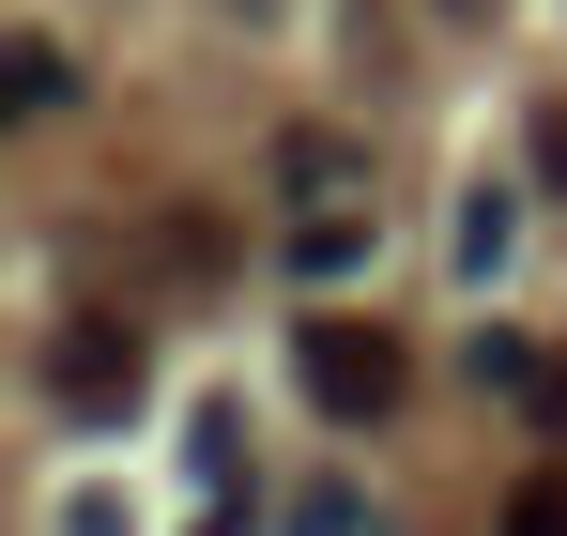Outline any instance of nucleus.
Listing matches in <instances>:
<instances>
[{"label": "nucleus", "instance_id": "1", "mask_svg": "<svg viewBox=\"0 0 567 536\" xmlns=\"http://www.w3.org/2000/svg\"><path fill=\"white\" fill-rule=\"evenodd\" d=\"M291 353H307V399H322L338 430L399 414V383H414V368H399V338H383V322H353V307H322V322H307Z\"/></svg>", "mask_w": 567, "mask_h": 536}, {"label": "nucleus", "instance_id": "2", "mask_svg": "<svg viewBox=\"0 0 567 536\" xmlns=\"http://www.w3.org/2000/svg\"><path fill=\"white\" fill-rule=\"evenodd\" d=\"M138 322H62L47 338V414H78V430H107V414H138Z\"/></svg>", "mask_w": 567, "mask_h": 536}, {"label": "nucleus", "instance_id": "3", "mask_svg": "<svg viewBox=\"0 0 567 536\" xmlns=\"http://www.w3.org/2000/svg\"><path fill=\"white\" fill-rule=\"evenodd\" d=\"M277 184L307 199V215H353V199H369V154H338V138H277Z\"/></svg>", "mask_w": 567, "mask_h": 536}, {"label": "nucleus", "instance_id": "4", "mask_svg": "<svg viewBox=\"0 0 567 536\" xmlns=\"http://www.w3.org/2000/svg\"><path fill=\"white\" fill-rule=\"evenodd\" d=\"M0 92H16V123H62V107H78V62H62L47 31H16V47H0Z\"/></svg>", "mask_w": 567, "mask_h": 536}, {"label": "nucleus", "instance_id": "5", "mask_svg": "<svg viewBox=\"0 0 567 536\" xmlns=\"http://www.w3.org/2000/svg\"><path fill=\"white\" fill-rule=\"evenodd\" d=\"M506 246H522V184H506V169H475V184H461V276H491Z\"/></svg>", "mask_w": 567, "mask_h": 536}, {"label": "nucleus", "instance_id": "6", "mask_svg": "<svg viewBox=\"0 0 567 536\" xmlns=\"http://www.w3.org/2000/svg\"><path fill=\"white\" fill-rule=\"evenodd\" d=\"M369 261V199L353 215H291V276H353Z\"/></svg>", "mask_w": 567, "mask_h": 536}, {"label": "nucleus", "instance_id": "7", "mask_svg": "<svg viewBox=\"0 0 567 536\" xmlns=\"http://www.w3.org/2000/svg\"><path fill=\"white\" fill-rule=\"evenodd\" d=\"M506 536H567V475H522L506 491Z\"/></svg>", "mask_w": 567, "mask_h": 536}, {"label": "nucleus", "instance_id": "8", "mask_svg": "<svg viewBox=\"0 0 567 536\" xmlns=\"http://www.w3.org/2000/svg\"><path fill=\"white\" fill-rule=\"evenodd\" d=\"M522 414H553V430H567V353H553V368H537V399H522Z\"/></svg>", "mask_w": 567, "mask_h": 536}, {"label": "nucleus", "instance_id": "9", "mask_svg": "<svg viewBox=\"0 0 567 536\" xmlns=\"http://www.w3.org/2000/svg\"><path fill=\"white\" fill-rule=\"evenodd\" d=\"M537 169H553V184H567V107H553V123H537Z\"/></svg>", "mask_w": 567, "mask_h": 536}]
</instances>
